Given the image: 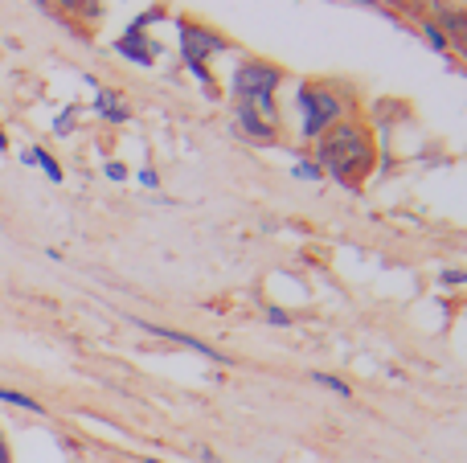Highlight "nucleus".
Returning a JSON list of instances; mask_svg holds the SVG:
<instances>
[{
  "label": "nucleus",
  "mask_w": 467,
  "mask_h": 463,
  "mask_svg": "<svg viewBox=\"0 0 467 463\" xmlns=\"http://www.w3.org/2000/svg\"><path fill=\"white\" fill-rule=\"evenodd\" d=\"M422 33H427V41H431V46H435V49H447V46H451V41H447V33H439L435 25H427V29H422Z\"/></svg>",
  "instance_id": "4468645a"
},
{
  "label": "nucleus",
  "mask_w": 467,
  "mask_h": 463,
  "mask_svg": "<svg viewBox=\"0 0 467 463\" xmlns=\"http://www.w3.org/2000/svg\"><path fill=\"white\" fill-rule=\"evenodd\" d=\"M95 111L103 115L107 123H123V119H128V107H123V98L111 95V90H99V95H95Z\"/></svg>",
  "instance_id": "6e6552de"
},
{
  "label": "nucleus",
  "mask_w": 467,
  "mask_h": 463,
  "mask_svg": "<svg viewBox=\"0 0 467 463\" xmlns=\"http://www.w3.org/2000/svg\"><path fill=\"white\" fill-rule=\"evenodd\" d=\"M21 160H25V164H37V169L46 172V177L54 180V185H57V180H62V164H57L54 156L46 152V148H25V152H21Z\"/></svg>",
  "instance_id": "1a4fd4ad"
},
{
  "label": "nucleus",
  "mask_w": 467,
  "mask_h": 463,
  "mask_svg": "<svg viewBox=\"0 0 467 463\" xmlns=\"http://www.w3.org/2000/svg\"><path fill=\"white\" fill-rule=\"evenodd\" d=\"M0 402H5V406H16V410H29V415H46V406H41L33 394L8 390V386H0Z\"/></svg>",
  "instance_id": "9d476101"
},
{
  "label": "nucleus",
  "mask_w": 467,
  "mask_h": 463,
  "mask_svg": "<svg viewBox=\"0 0 467 463\" xmlns=\"http://www.w3.org/2000/svg\"><path fill=\"white\" fill-rule=\"evenodd\" d=\"M5 148H8V136H5V131H0V152H5Z\"/></svg>",
  "instance_id": "4be33fe9"
},
{
  "label": "nucleus",
  "mask_w": 467,
  "mask_h": 463,
  "mask_svg": "<svg viewBox=\"0 0 467 463\" xmlns=\"http://www.w3.org/2000/svg\"><path fill=\"white\" fill-rule=\"evenodd\" d=\"M144 463H161V459H144Z\"/></svg>",
  "instance_id": "b1692460"
},
{
  "label": "nucleus",
  "mask_w": 467,
  "mask_h": 463,
  "mask_svg": "<svg viewBox=\"0 0 467 463\" xmlns=\"http://www.w3.org/2000/svg\"><path fill=\"white\" fill-rule=\"evenodd\" d=\"M140 185H144V189H156V185H161V177H156V169H144V172H140Z\"/></svg>",
  "instance_id": "f3484780"
},
{
  "label": "nucleus",
  "mask_w": 467,
  "mask_h": 463,
  "mask_svg": "<svg viewBox=\"0 0 467 463\" xmlns=\"http://www.w3.org/2000/svg\"><path fill=\"white\" fill-rule=\"evenodd\" d=\"M266 320H271V324H279V328L291 324V316H287V312H279V308H266Z\"/></svg>",
  "instance_id": "dca6fc26"
},
{
  "label": "nucleus",
  "mask_w": 467,
  "mask_h": 463,
  "mask_svg": "<svg viewBox=\"0 0 467 463\" xmlns=\"http://www.w3.org/2000/svg\"><path fill=\"white\" fill-rule=\"evenodd\" d=\"M353 5H365V8H369V5H373V0H353Z\"/></svg>",
  "instance_id": "5701e85b"
},
{
  "label": "nucleus",
  "mask_w": 467,
  "mask_h": 463,
  "mask_svg": "<svg viewBox=\"0 0 467 463\" xmlns=\"http://www.w3.org/2000/svg\"><path fill=\"white\" fill-rule=\"evenodd\" d=\"M37 5H46V8H66V13H74L82 0H37Z\"/></svg>",
  "instance_id": "2eb2a0df"
},
{
  "label": "nucleus",
  "mask_w": 467,
  "mask_h": 463,
  "mask_svg": "<svg viewBox=\"0 0 467 463\" xmlns=\"http://www.w3.org/2000/svg\"><path fill=\"white\" fill-rule=\"evenodd\" d=\"M316 164L320 172H328L340 185H357L361 177H369L373 169V139L361 123H345L328 128L320 136V148H316Z\"/></svg>",
  "instance_id": "f257e3e1"
},
{
  "label": "nucleus",
  "mask_w": 467,
  "mask_h": 463,
  "mask_svg": "<svg viewBox=\"0 0 467 463\" xmlns=\"http://www.w3.org/2000/svg\"><path fill=\"white\" fill-rule=\"evenodd\" d=\"M283 82V70L271 62H242L238 74H234V95H238V107L263 115V119L279 123V111H275V90Z\"/></svg>",
  "instance_id": "f03ea898"
},
{
  "label": "nucleus",
  "mask_w": 467,
  "mask_h": 463,
  "mask_svg": "<svg viewBox=\"0 0 467 463\" xmlns=\"http://www.w3.org/2000/svg\"><path fill=\"white\" fill-rule=\"evenodd\" d=\"M107 177H111V180H123V177H128V169H123L119 160H111V164H107Z\"/></svg>",
  "instance_id": "a211bd4d"
},
{
  "label": "nucleus",
  "mask_w": 467,
  "mask_h": 463,
  "mask_svg": "<svg viewBox=\"0 0 467 463\" xmlns=\"http://www.w3.org/2000/svg\"><path fill=\"white\" fill-rule=\"evenodd\" d=\"M296 177H299V180H320L324 172H320V164H316V160H299V164H296Z\"/></svg>",
  "instance_id": "f8f14e48"
},
{
  "label": "nucleus",
  "mask_w": 467,
  "mask_h": 463,
  "mask_svg": "<svg viewBox=\"0 0 467 463\" xmlns=\"http://www.w3.org/2000/svg\"><path fill=\"white\" fill-rule=\"evenodd\" d=\"M177 29H181V57H185L189 70H193L197 78L210 87V70H205V57L222 54V49H226V41H222L213 29H205V25H193V21H181Z\"/></svg>",
  "instance_id": "20e7f679"
},
{
  "label": "nucleus",
  "mask_w": 467,
  "mask_h": 463,
  "mask_svg": "<svg viewBox=\"0 0 467 463\" xmlns=\"http://www.w3.org/2000/svg\"><path fill=\"white\" fill-rule=\"evenodd\" d=\"M74 115H78V107H66V111L54 119V131H57V136H66V131L74 128Z\"/></svg>",
  "instance_id": "ddd939ff"
},
{
  "label": "nucleus",
  "mask_w": 467,
  "mask_h": 463,
  "mask_svg": "<svg viewBox=\"0 0 467 463\" xmlns=\"http://www.w3.org/2000/svg\"><path fill=\"white\" fill-rule=\"evenodd\" d=\"M238 123L246 128V136H254V139H275V131H279V123H271V119H263V115H254V111H246V107H238Z\"/></svg>",
  "instance_id": "0eeeda50"
},
{
  "label": "nucleus",
  "mask_w": 467,
  "mask_h": 463,
  "mask_svg": "<svg viewBox=\"0 0 467 463\" xmlns=\"http://www.w3.org/2000/svg\"><path fill=\"white\" fill-rule=\"evenodd\" d=\"M312 382L316 386H324V390H332V394H340V398H348V382H340V377H332V374H312Z\"/></svg>",
  "instance_id": "9b49d317"
},
{
  "label": "nucleus",
  "mask_w": 467,
  "mask_h": 463,
  "mask_svg": "<svg viewBox=\"0 0 467 463\" xmlns=\"http://www.w3.org/2000/svg\"><path fill=\"white\" fill-rule=\"evenodd\" d=\"M115 54H123L128 62H136V66H152L156 62V41H144L140 37V29H128L119 41H115Z\"/></svg>",
  "instance_id": "423d86ee"
},
{
  "label": "nucleus",
  "mask_w": 467,
  "mask_h": 463,
  "mask_svg": "<svg viewBox=\"0 0 467 463\" xmlns=\"http://www.w3.org/2000/svg\"><path fill=\"white\" fill-rule=\"evenodd\" d=\"M299 119H304L299 123L304 139H320L324 131L345 119V98L320 82H307V87H299Z\"/></svg>",
  "instance_id": "7ed1b4c3"
},
{
  "label": "nucleus",
  "mask_w": 467,
  "mask_h": 463,
  "mask_svg": "<svg viewBox=\"0 0 467 463\" xmlns=\"http://www.w3.org/2000/svg\"><path fill=\"white\" fill-rule=\"evenodd\" d=\"M443 283H467V271H447Z\"/></svg>",
  "instance_id": "6ab92c4d"
},
{
  "label": "nucleus",
  "mask_w": 467,
  "mask_h": 463,
  "mask_svg": "<svg viewBox=\"0 0 467 463\" xmlns=\"http://www.w3.org/2000/svg\"><path fill=\"white\" fill-rule=\"evenodd\" d=\"M0 463H13V451H8V439L0 435Z\"/></svg>",
  "instance_id": "412c9836"
},
{
  "label": "nucleus",
  "mask_w": 467,
  "mask_h": 463,
  "mask_svg": "<svg viewBox=\"0 0 467 463\" xmlns=\"http://www.w3.org/2000/svg\"><path fill=\"white\" fill-rule=\"evenodd\" d=\"M78 8H87V16H99V8H103V0H82Z\"/></svg>",
  "instance_id": "aec40b11"
},
{
  "label": "nucleus",
  "mask_w": 467,
  "mask_h": 463,
  "mask_svg": "<svg viewBox=\"0 0 467 463\" xmlns=\"http://www.w3.org/2000/svg\"><path fill=\"white\" fill-rule=\"evenodd\" d=\"M144 333H152V336H164V341H172V345H185V349H193V353H202V357H210V361H218V365H230V357L226 353H218L213 345H205V341H197V336H185V333H172V328H164V324H148V320H136Z\"/></svg>",
  "instance_id": "39448f33"
}]
</instances>
